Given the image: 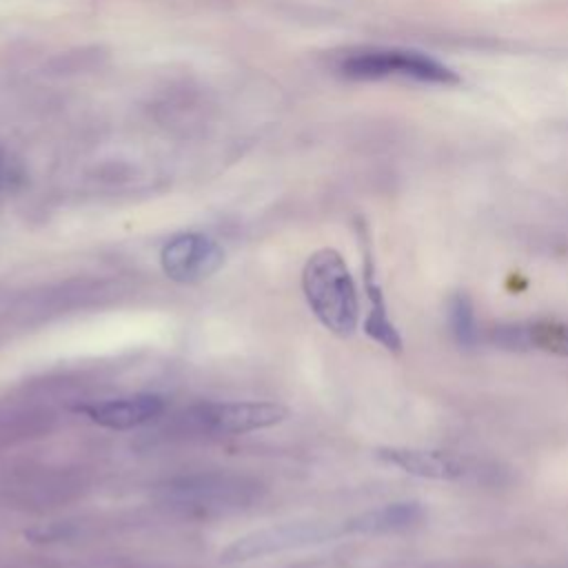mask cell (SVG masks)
Masks as SVG:
<instances>
[{
    "label": "cell",
    "instance_id": "52a82bcc",
    "mask_svg": "<svg viewBox=\"0 0 568 568\" xmlns=\"http://www.w3.org/2000/svg\"><path fill=\"white\" fill-rule=\"evenodd\" d=\"M164 397L153 393H138L129 397L95 402V404H82L75 406L78 413L87 415L93 424L111 430H131L142 424H149L151 419L160 417L164 413Z\"/></svg>",
    "mask_w": 568,
    "mask_h": 568
},
{
    "label": "cell",
    "instance_id": "9c48e42d",
    "mask_svg": "<svg viewBox=\"0 0 568 568\" xmlns=\"http://www.w3.org/2000/svg\"><path fill=\"white\" fill-rule=\"evenodd\" d=\"M362 275H364V295H366V302H368V311H366V317H364V333L377 342L379 346H384L386 351H402V335L399 331L395 328L393 320L388 317V306H386V297H384V291L382 286L377 284V277H375V262L371 257V253L366 251L364 253V268H362Z\"/></svg>",
    "mask_w": 568,
    "mask_h": 568
},
{
    "label": "cell",
    "instance_id": "3957f363",
    "mask_svg": "<svg viewBox=\"0 0 568 568\" xmlns=\"http://www.w3.org/2000/svg\"><path fill=\"white\" fill-rule=\"evenodd\" d=\"M339 530H333L326 524L317 521H288V524H275L268 528L253 530L233 544H229L220 559L224 564H237V561H248V559H260L268 557L275 552L302 548L308 544H322L337 535Z\"/></svg>",
    "mask_w": 568,
    "mask_h": 568
},
{
    "label": "cell",
    "instance_id": "ba28073f",
    "mask_svg": "<svg viewBox=\"0 0 568 568\" xmlns=\"http://www.w3.org/2000/svg\"><path fill=\"white\" fill-rule=\"evenodd\" d=\"M493 337L499 346H506V348H537V351L568 357V324L564 322L544 320V322L497 326Z\"/></svg>",
    "mask_w": 568,
    "mask_h": 568
},
{
    "label": "cell",
    "instance_id": "277c9868",
    "mask_svg": "<svg viewBox=\"0 0 568 568\" xmlns=\"http://www.w3.org/2000/svg\"><path fill=\"white\" fill-rule=\"evenodd\" d=\"M224 264V248L202 233H178L164 242L160 266L164 275L178 284H197Z\"/></svg>",
    "mask_w": 568,
    "mask_h": 568
},
{
    "label": "cell",
    "instance_id": "8992f818",
    "mask_svg": "<svg viewBox=\"0 0 568 568\" xmlns=\"http://www.w3.org/2000/svg\"><path fill=\"white\" fill-rule=\"evenodd\" d=\"M375 457L388 466L399 468L402 473L422 477V479H439V481H457L473 473V466L466 457L430 450V448H406V446H384L375 450Z\"/></svg>",
    "mask_w": 568,
    "mask_h": 568
},
{
    "label": "cell",
    "instance_id": "30bf717a",
    "mask_svg": "<svg viewBox=\"0 0 568 568\" xmlns=\"http://www.w3.org/2000/svg\"><path fill=\"white\" fill-rule=\"evenodd\" d=\"M426 517V510L419 501H395L384 504L379 508L359 513L344 521L342 532H357V535H384L397 532L417 526Z\"/></svg>",
    "mask_w": 568,
    "mask_h": 568
},
{
    "label": "cell",
    "instance_id": "7c38bea8",
    "mask_svg": "<svg viewBox=\"0 0 568 568\" xmlns=\"http://www.w3.org/2000/svg\"><path fill=\"white\" fill-rule=\"evenodd\" d=\"M0 186H2V162H0Z\"/></svg>",
    "mask_w": 568,
    "mask_h": 568
},
{
    "label": "cell",
    "instance_id": "8fae6325",
    "mask_svg": "<svg viewBox=\"0 0 568 568\" xmlns=\"http://www.w3.org/2000/svg\"><path fill=\"white\" fill-rule=\"evenodd\" d=\"M448 326L455 337V342L464 348H470L477 344V322H475V308L470 297L464 291H455L448 297Z\"/></svg>",
    "mask_w": 568,
    "mask_h": 568
},
{
    "label": "cell",
    "instance_id": "5b68a950",
    "mask_svg": "<svg viewBox=\"0 0 568 568\" xmlns=\"http://www.w3.org/2000/svg\"><path fill=\"white\" fill-rule=\"evenodd\" d=\"M197 422L215 433H251L275 426L288 417L277 402H209L195 408Z\"/></svg>",
    "mask_w": 568,
    "mask_h": 568
},
{
    "label": "cell",
    "instance_id": "6da1fadb",
    "mask_svg": "<svg viewBox=\"0 0 568 568\" xmlns=\"http://www.w3.org/2000/svg\"><path fill=\"white\" fill-rule=\"evenodd\" d=\"M302 291L313 315L337 337L355 333L359 300L353 275L335 248L315 251L302 268Z\"/></svg>",
    "mask_w": 568,
    "mask_h": 568
},
{
    "label": "cell",
    "instance_id": "7a4b0ae2",
    "mask_svg": "<svg viewBox=\"0 0 568 568\" xmlns=\"http://www.w3.org/2000/svg\"><path fill=\"white\" fill-rule=\"evenodd\" d=\"M339 73L353 80H384L410 78L428 84H457L459 75L444 62L413 49L397 47H366L348 51L339 64Z\"/></svg>",
    "mask_w": 568,
    "mask_h": 568
}]
</instances>
